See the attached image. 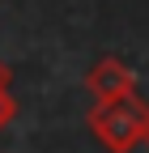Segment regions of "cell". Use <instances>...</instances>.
I'll use <instances>...</instances> for the list:
<instances>
[{"instance_id":"1","label":"cell","mask_w":149,"mask_h":153,"mask_svg":"<svg viewBox=\"0 0 149 153\" xmlns=\"http://www.w3.org/2000/svg\"><path fill=\"white\" fill-rule=\"evenodd\" d=\"M94 140L107 153H132L145 140V128H149V102L141 94H124L115 102H94L85 115Z\"/></svg>"},{"instance_id":"3","label":"cell","mask_w":149,"mask_h":153,"mask_svg":"<svg viewBox=\"0 0 149 153\" xmlns=\"http://www.w3.org/2000/svg\"><path fill=\"white\" fill-rule=\"evenodd\" d=\"M9 81H13V68H9L4 60H0V132H4V128L17 119V98H13Z\"/></svg>"},{"instance_id":"2","label":"cell","mask_w":149,"mask_h":153,"mask_svg":"<svg viewBox=\"0 0 149 153\" xmlns=\"http://www.w3.org/2000/svg\"><path fill=\"white\" fill-rule=\"evenodd\" d=\"M85 89H89L94 102H115V98H124V94H136V72L124 60H115V55H102V60L89 64Z\"/></svg>"},{"instance_id":"4","label":"cell","mask_w":149,"mask_h":153,"mask_svg":"<svg viewBox=\"0 0 149 153\" xmlns=\"http://www.w3.org/2000/svg\"><path fill=\"white\" fill-rule=\"evenodd\" d=\"M141 145H149V128H145V140H141Z\"/></svg>"}]
</instances>
